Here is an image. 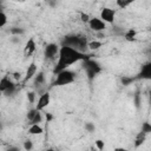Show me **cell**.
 <instances>
[{
  "mask_svg": "<svg viewBox=\"0 0 151 151\" xmlns=\"http://www.w3.org/2000/svg\"><path fill=\"white\" fill-rule=\"evenodd\" d=\"M90 58V55L85 52H80L73 47H70V46H65V45H61V47H59V53H58V60H57V64L54 66V74L59 71H63V70H66L71 65L78 63V61H83L85 59Z\"/></svg>",
  "mask_w": 151,
  "mask_h": 151,
  "instance_id": "6da1fadb",
  "label": "cell"
},
{
  "mask_svg": "<svg viewBox=\"0 0 151 151\" xmlns=\"http://www.w3.org/2000/svg\"><path fill=\"white\" fill-rule=\"evenodd\" d=\"M87 38L81 34H67L61 40V45L73 47L80 52H85V50L87 48Z\"/></svg>",
  "mask_w": 151,
  "mask_h": 151,
  "instance_id": "7a4b0ae2",
  "label": "cell"
},
{
  "mask_svg": "<svg viewBox=\"0 0 151 151\" xmlns=\"http://www.w3.org/2000/svg\"><path fill=\"white\" fill-rule=\"evenodd\" d=\"M83 63H84V65H83V66H84V70H85L86 76H87V78H88L90 81L93 80V79L103 71L101 65H100L97 60L92 59L91 57L87 58V59H85V60H83Z\"/></svg>",
  "mask_w": 151,
  "mask_h": 151,
  "instance_id": "3957f363",
  "label": "cell"
},
{
  "mask_svg": "<svg viewBox=\"0 0 151 151\" xmlns=\"http://www.w3.org/2000/svg\"><path fill=\"white\" fill-rule=\"evenodd\" d=\"M76 80V73L68 68L59 71L55 73V79L53 85L54 86H65V85H70L72 83H74Z\"/></svg>",
  "mask_w": 151,
  "mask_h": 151,
  "instance_id": "277c9868",
  "label": "cell"
},
{
  "mask_svg": "<svg viewBox=\"0 0 151 151\" xmlns=\"http://www.w3.org/2000/svg\"><path fill=\"white\" fill-rule=\"evenodd\" d=\"M17 90V85L12 81L9 76H4L0 79V92L5 96H12Z\"/></svg>",
  "mask_w": 151,
  "mask_h": 151,
  "instance_id": "5b68a950",
  "label": "cell"
},
{
  "mask_svg": "<svg viewBox=\"0 0 151 151\" xmlns=\"http://www.w3.org/2000/svg\"><path fill=\"white\" fill-rule=\"evenodd\" d=\"M116 18V11L110 7H103L100 11V19L105 24H113Z\"/></svg>",
  "mask_w": 151,
  "mask_h": 151,
  "instance_id": "8992f818",
  "label": "cell"
},
{
  "mask_svg": "<svg viewBox=\"0 0 151 151\" xmlns=\"http://www.w3.org/2000/svg\"><path fill=\"white\" fill-rule=\"evenodd\" d=\"M58 53H59V46L55 42H50L45 46L44 54L46 59H54L58 57Z\"/></svg>",
  "mask_w": 151,
  "mask_h": 151,
  "instance_id": "52a82bcc",
  "label": "cell"
},
{
  "mask_svg": "<svg viewBox=\"0 0 151 151\" xmlns=\"http://www.w3.org/2000/svg\"><path fill=\"white\" fill-rule=\"evenodd\" d=\"M87 24H88V27L94 32H101V31H104L106 28V24L100 18H96V17L94 18H90Z\"/></svg>",
  "mask_w": 151,
  "mask_h": 151,
  "instance_id": "ba28073f",
  "label": "cell"
},
{
  "mask_svg": "<svg viewBox=\"0 0 151 151\" xmlns=\"http://www.w3.org/2000/svg\"><path fill=\"white\" fill-rule=\"evenodd\" d=\"M50 101H51V94H50L48 92H44V93L39 97L38 103H37V105H35V109H37L38 111H41V110H44L46 106H48Z\"/></svg>",
  "mask_w": 151,
  "mask_h": 151,
  "instance_id": "9c48e42d",
  "label": "cell"
},
{
  "mask_svg": "<svg viewBox=\"0 0 151 151\" xmlns=\"http://www.w3.org/2000/svg\"><path fill=\"white\" fill-rule=\"evenodd\" d=\"M35 48H37V44H35V40L34 38H29L26 44H25V47H24V53L26 57H31L34 52H35Z\"/></svg>",
  "mask_w": 151,
  "mask_h": 151,
  "instance_id": "30bf717a",
  "label": "cell"
},
{
  "mask_svg": "<svg viewBox=\"0 0 151 151\" xmlns=\"http://www.w3.org/2000/svg\"><path fill=\"white\" fill-rule=\"evenodd\" d=\"M150 79L151 78V63H146L142 66V70L138 74V77H136V79Z\"/></svg>",
  "mask_w": 151,
  "mask_h": 151,
  "instance_id": "8fae6325",
  "label": "cell"
},
{
  "mask_svg": "<svg viewBox=\"0 0 151 151\" xmlns=\"http://www.w3.org/2000/svg\"><path fill=\"white\" fill-rule=\"evenodd\" d=\"M37 71H38L37 64H35L34 61H32V63L28 65L27 70H26V74H25V81H28V80H31V79H32V78L35 76Z\"/></svg>",
  "mask_w": 151,
  "mask_h": 151,
  "instance_id": "7c38bea8",
  "label": "cell"
},
{
  "mask_svg": "<svg viewBox=\"0 0 151 151\" xmlns=\"http://www.w3.org/2000/svg\"><path fill=\"white\" fill-rule=\"evenodd\" d=\"M136 37H137V31H136L134 28H130V29H127V31L124 33V38H125V40L129 41V42L134 41V40H136Z\"/></svg>",
  "mask_w": 151,
  "mask_h": 151,
  "instance_id": "4fadbf2b",
  "label": "cell"
},
{
  "mask_svg": "<svg viewBox=\"0 0 151 151\" xmlns=\"http://www.w3.org/2000/svg\"><path fill=\"white\" fill-rule=\"evenodd\" d=\"M146 133H144L143 131H140V132H138L137 133V136H136V139H134V147L137 149V147H139L142 144H144V142H145V139H146Z\"/></svg>",
  "mask_w": 151,
  "mask_h": 151,
  "instance_id": "5bb4252c",
  "label": "cell"
},
{
  "mask_svg": "<svg viewBox=\"0 0 151 151\" xmlns=\"http://www.w3.org/2000/svg\"><path fill=\"white\" fill-rule=\"evenodd\" d=\"M33 78H34V85L35 86H41L45 83V74H44V72L35 73V76Z\"/></svg>",
  "mask_w": 151,
  "mask_h": 151,
  "instance_id": "9a60e30c",
  "label": "cell"
},
{
  "mask_svg": "<svg viewBox=\"0 0 151 151\" xmlns=\"http://www.w3.org/2000/svg\"><path fill=\"white\" fill-rule=\"evenodd\" d=\"M101 46H103V41H99V40H92V41L87 42V48L91 50V51L99 50Z\"/></svg>",
  "mask_w": 151,
  "mask_h": 151,
  "instance_id": "2e32d148",
  "label": "cell"
},
{
  "mask_svg": "<svg viewBox=\"0 0 151 151\" xmlns=\"http://www.w3.org/2000/svg\"><path fill=\"white\" fill-rule=\"evenodd\" d=\"M28 132L31 134H41L42 133V127L39 124H31L28 127Z\"/></svg>",
  "mask_w": 151,
  "mask_h": 151,
  "instance_id": "e0dca14e",
  "label": "cell"
},
{
  "mask_svg": "<svg viewBox=\"0 0 151 151\" xmlns=\"http://www.w3.org/2000/svg\"><path fill=\"white\" fill-rule=\"evenodd\" d=\"M136 0H116V4H117V6L119 7V8H122V9H125V8H127L131 4H133Z\"/></svg>",
  "mask_w": 151,
  "mask_h": 151,
  "instance_id": "ac0fdd59",
  "label": "cell"
},
{
  "mask_svg": "<svg viewBox=\"0 0 151 151\" xmlns=\"http://www.w3.org/2000/svg\"><path fill=\"white\" fill-rule=\"evenodd\" d=\"M41 120H42V116H41L40 111H37L35 114L33 116V118L29 120V124H39V123H41Z\"/></svg>",
  "mask_w": 151,
  "mask_h": 151,
  "instance_id": "d6986e66",
  "label": "cell"
},
{
  "mask_svg": "<svg viewBox=\"0 0 151 151\" xmlns=\"http://www.w3.org/2000/svg\"><path fill=\"white\" fill-rule=\"evenodd\" d=\"M9 33L12 34V35H21V34H24L25 33V31H24V28H20V27H12L11 29H9Z\"/></svg>",
  "mask_w": 151,
  "mask_h": 151,
  "instance_id": "ffe728a7",
  "label": "cell"
},
{
  "mask_svg": "<svg viewBox=\"0 0 151 151\" xmlns=\"http://www.w3.org/2000/svg\"><path fill=\"white\" fill-rule=\"evenodd\" d=\"M6 24H7V15H6L5 12H2L0 9V28L4 27Z\"/></svg>",
  "mask_w": 151,
  "mask_h": 151,
  "instance_id": "44dd1931",
  "label": "cell"
},
{
  "mask_svg": "<svg viewBox=\"0 0 151 151\" xmlns=\"http://www.w3.org/2000/svg\"><path fill=\"white\" fill-rule=\"evenodd\" d=\"M140 131H143L144 133H150L151 132V124L150 123H147V122H145V123H143L142 124V130Z\"/></svg>",
  "mask_w": 151,
  "mask_h": 151,
  "instance_id": "7402d4cb",
  "label": "cell"
},
{
  "mask_svg": "<svg viewBox=\"0 0 151 151\" xmlns=\"http://www.w3.org/2000/svg\"><path fill=\"white\" fill-rule=\"evenodd\" d=\"M90 15L87 14V13H84V12H80V20H81V22H85V24H87L88 22V20H90Z\"/></svg>",
  "mask_w": 151,
  "mask_h": 151,
  "instance_id": "603a6c76",
  "label": "cell"
},
{
  "mask_svg": "<svg viewBox=\"0 0 151 151\" xmlns=\"http://www.w3.org/2000/svg\"><path fill=\"white\" fill-rule=\"evenodd\" d=\"M134 79H136V78H131V77H122V83H123V85L127 86V85H129L130 83H132Z\"/></svg>",
  "mask_w": 151,
  "mask_h": 151,
  "instance_id": "cb8c5ba5",
  "label": "cell"
},
{
  "mask_svg": "<svg viewBox=\"0 0 151 151\" xmlns=\"http://www.w3.org/2000/svg\"><path fill=\"white\" fill-rule=\"evenodd\" d=\"M27 100H28V103H31V104L34 103V100H35V93H34L33 91L27 92Z\"/></svg>",
  "mask_w": 151,
  "mask_h": 151,
  "instance_id": "d4e9b609",
  "label": "cell"
},
{
  "mask_svg": "<svg viewBox=\"0 0 151 151\" xmlns=\"http://www.w3.org/2000/svg\"><path fill=\"white\" fill-rule=\"evenodd\" d=\"M85 130H86L87 132H93V131L96 130V126H94V124H92V123H86V124H85Z\"/></svg>",
  "mask_w": 151,
  "mask_h": 151,
  "instance_id": "484cf974",
  "label": "cell"
},
{
  "mask_svg": "<svg viewBox=\"0 0 151 151\" xmlns=\"http://www.w3.org/2000/svg\"><path fill=\"white\" fill-rule=\"evenodd\" d=\"M94 144H96V146H97L98 150H103L104 146H105V143H104V140H101V139H97V140L94 142Z\"/></svg>",
  "mask_w": 151,
  "mask_h": 151,
  "instance_id": "4316f807",
  "label": "cell"
},
{
  "mask_svg": "<svg viewBox=\"0 0 151 151\" xmlns=\"http://www.w3.org/2000/svg\"><path fill=\"white\" fill-rule=\"evenodd\" d=\"M24 149L25 150H32L33 149V143L28 139V140H26L25 143H24Z\"/></svg>",
  "mask_w": 151,
  "mask_h": 151,
  "instance_id": "83f0119b",
  "label": "cell"
},
{
  "mask_svg": "<svg viewBox=\"0 0 151 151\" xmlns=\"http://www.w3.org/2000/svg\"><path fill=\"white\" fill-rule=\"evenodd\" d=\"M37 111H38V110H37L35 107H34V109H32V110H29V111H28V113H27V119H28V120H31V119L33 118V116L35 114V112H37Z\"/></svg>",
  "mask_w": 151,
  "mask_h": 151,
  "instance_id": "f1b7e54d",
  "label": "cell"
},
{
  "mask_svg": "<svg viewBox=\"0 0 151 151\" xmlns=\"http://www.w3.org/2000/svg\"><path fill=\"white\" fill-rule=\"evenodd\" d=\"M45 117H46V122H47V123H50V122L53 119V116H52V113H50V112H46V113H45Z\"/></svg>",
  "mask_w": 151,
  "mask_h": 151,
  "instance_id": "f546056e",
  "label": "cell"
},
{
  "mask_svg": "<svg viewBox=\"0 0 151 151\" xmlns=\"http://www.w3.org/2000/svg\"><path fill=\"white\" fill-rule=\"evenodd\" d=\"M13 78H14L15 80H20V78H21V74H20L19 72H14V73H13Z\"/></svg>",
  "mask_w": 151,
  "mask_h": 151,
  "instance_id": "4dcf8cb0",
  "label": "cell"
},
{
  "mask_svg": "<svg viewBox=\"0 0 151 151\" xmlns=\"http://www.w3.org/2000/svg\"><path fill=\"white\" fill-rule=\"evenodd\" d=\"M47 2H48V5L52 6V7L57 6V0H47Z\"/></svg>",
  "mask_w": 151,
  "mask_h": 151,
  "instance_id": "1f68e13d",
  "label": "cell"
},
{
  "mask_svg": "<svg viewBox=\"0 0 151 151\" xmlns=\"http://www.w3.org/2000/svg\"><path fill=\"white\" fill-rule=\"evenodd\" d=\"M0 129H1V123H0Z\"/></svg>",
  "mask_w": 151,
  "mask_h": 151,
  "instance_id": "d6a6232c",
  "label": "cell"
},
{
  "mask_svg": "<svg viewBox=\"0 0 151 151\" xmlns=\"http://www.w3.org/2000/svg\"><path fill=\"white\" fill-rule=\"evenodd\" d=\"M20 1H24V0H20Z\"/></svg>",
  "mask_w": 151,
  "mask_h": 151,
  "instance_id": "836d02e7",
  "label": "cell"
}]
</instances>
